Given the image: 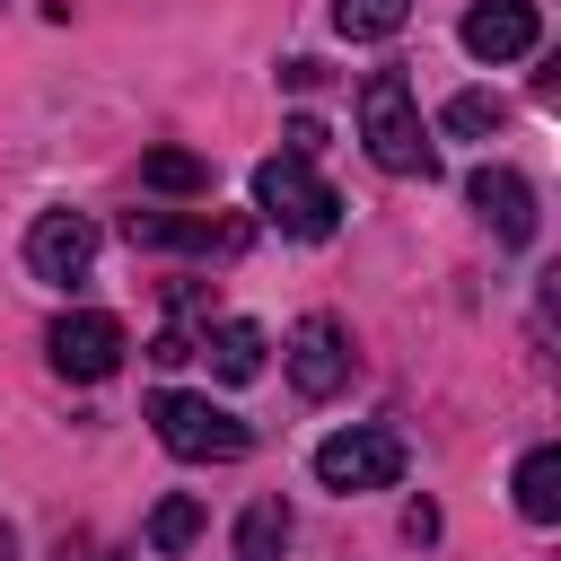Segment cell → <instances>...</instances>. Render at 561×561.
<instances>
[{"label":"cell","mask_w":561,"mask_h":561,"mask_svg":"<svg viewBox=\"0 0 561 561\" xmlns=\"http://www.w3.org/2000/svg\"><path fill=\"white\" fill-rule=\"evenodd\" d=\"M193 535H202V500H193V491H175V500L149 508V543H158V552H184Z\"/></svg>","instance_id":"obj_16"},{"label":"cell","mask_w":561,"mask_h":561,"mask_svg":"<svg viewBox=\"0 0 561 561\" xmlns=\"http://www.w3.org/2000/svg\"><path fill=\"white\" fill-rule=\"evenodd\" d=\"M456 140H482V131H500V96L491 88H465V96H447V114H438Z\"/></svg>","instance_id":"obj_17"},{"label":"cell","mask_w":561,"mask_h":561,"mask_svg":"<svg viewBox=\"0 0 561 561\" xmlns=\"http://www.w3.org/2000/svg\"><path fill=\"white\" fill-rule=\"evenodd\" d=\"M123 237H131V245H175V254H219V245H228V228H210V219H175V210H131Z\"/></svg>","instance_id":"obj_11"},{"label":"cell","mask_w":561,"mask_h":561,"mask_svg":"<svg viewBox=\"0 0 561 561\" xmlns=\"http://www.w3.org/2000/svg\"><path fill=\"white\" fill-rule=\"evenodd\" d=\"M280 140H289V158H307V167H316V149H324V123H316V114H289V131H280Z\"/></svg>","instance_id":"obj_18"},{"label":"cell","mask_w":561,"mask_h":561,"mask_svg":"<svg viewBox=\"0 0 561 561\" xmlns=\"http://www.w3.org/2000/svg\"><path fill=\"white\" fill-rule=\"evenodd\" d=\"M517 517H535V526L561 517V447H526L517 456Z\"/></svg>","instance_id":"obj_12"},{"label":"cell","mask_w":561,"mask_h":561,"mask_svg":"<svg viewBox=\"0 0 561 561\" xmlns=\"http://www.w3.org/2000/svg\"><path fill=\"white\" fill-rule=\"evenodd\" d=\"M403 18H412V0H333V26H342L351 44H386Z\"/></svg>","instance_id":"obj_14"},{"label":"cell","mask_w":561,"mask_h":561,"mask_svg":"<svg viewBox=\"0 0 561 561\" xmlns=\"http://www.w3.org/2000/svg\"><path fill=\"white\" fill-rule=\"evenodd\" d=\"M359 140L386 175H430V131H421V105L403 88V70H368L359 88Z\"/></svg>","instance_id":"obj_2"},{"label":"cell","mask_w":561,"mask_h":561,"mask_svg":"<svg viewBox=\"0 0 561 561\" xmlns=\"http://www.w3.org/2000/svg\"><path fill=\"white\" fill-rule=\"evenodd\" d=\"M289 386H298L307 403H324V394L351 386V342H342L333 316H307V324L289 333Z\"/></svg>","instance_id":"obj_7"},{"label":"cell","mask_w":561,"mask_h":561,"mask_svg":"<svg viewBox=\"0 0 561 561\" xmlns=\"http://www.w3.org/2000/svg\"><path fill=\"white\" fill-rule=\"evenodd\" d=\"M535 35H543L535 0H473L465 9V53L473 61H517V53H535Z\"/></svg>","instance_id":"obj_8"},{"label":"cell","mask_w":561,"mask_h":561,"mask_svg":"<svg viewBox=\"0 0 561 561\" xmlns=\"http://www.w3.org/2000/svg\"><path fill=\"white\" fill-rule=\"evenodd\" d=\"M149 430H158V447H167V456H184V465H228V456H245V447H254V430H245L228 403L184 394V386L149 394Z\"/></svg>","instance_id":"obj_1"},{"label":"cell","mask_w":561,"mask_h":561,"mask_svg":"<svg viewBox=\"0 0 561 561\" xmlns=\"http://www.w3.org/2000/svg\"><path fill=\"white\" fill-rule=\"evenodd\" d=\"M254 210H263L280 237H307V245L342 228V202H333V184H324L307 158H289V149L254 167Z\"/></svg>","instance_id":"obj_3"},{"label":"cell","mask_w":561,"mask_h":561,"mask_svg":"<svg viewBox=\"0 0 561 561\" xmlns=\"http://www.w3.org/2000/svg\"><path fill=\"white\" fill-rule=\"evenodd\" d=\"M88 263H96V228H88V210H44L35 228H26V272L35 280H88Z\"/></svg>","instance_id":"obj_6"},{"label":"cell","mask_w":561,"mask_h":561,"mask_svg":"<svg viewBox=\"0 0 561 561\" xmlns=\"http://www.w3.org/2000/svg\"><path fill=\"white\" fill-rule=\"evenodd\" d=\"M202 359H210V377H228V386H245V377H263V324H245V316H219L202 342H193Z\"/></svg>","instance_id":"obj_10"},{"label":"cell","mask_w":561,"mask_h":561,"mask_svg":"<svg viewBox=\"0 0 561 561\" xmlns=\"http://www.w3.org/2000/svg\"><path fill=\"white\" fill-rule=\"evenodd\" d=\"M465 202L500 228V245H535V184H526L517 167H473Z\"/></svg>","instance_id":"obj_9"},{"label":"cell","mask_w":561,"mask_h":561,"mask_svg":"<svg viewBox=\"0 0 561 561\" xmlns=\"http://www.w3.org/2000/svg\"><path fill=\"white\" fill-rule=\"evenodd\" d=\"M280 543H289V508H280V500H245V517H237V561H280Z\"/></svg>","instance_id":"obj_13"},{"label":"cell","mask_w":561,"mask_h":561,"mask_svg":"<svg viewBox=\"0 0 561 561\" xmlns=\"http://www.w3.org/2000/svg\"><path fill=\"white\" fill-rule=\"evenodd\" d=\"M140 184H149V193H210V167H202L193 149H149V158H140Z\"/></svg>","instance_id":"obj_15"},{"label":"cell","mask_w":561,"mask_h":561,"mask_svg":"<svg viewBox=\"0 0 561 561\" xmlns=\"http://www.w3.org/2000/svg\"><path fill=\"white\" fill-rule=\"evenodd\" d=\"M316 482L324 491H386V482H403V438L394 430H333L324 447H316Z\"/></svg>","instance_id":"obj_4"},{"label":"cell","mask_w":561,"mask_h":561,"mask_svg":"<svg viewBox=\"0 0 561 561\" xmlns=\"http://www.w3.org/2000/svg\"><path fill=\"white\" fill-rule=\"evenodd\" d=\"M61 561H96V543H88V535H70V543H61Z\"/></svg>","instance_id":"obj_20"},{"label":"cell","mask_w":561,"mask_h":561,"mask_svg":"<svg viewBox=\"0 0 561 561\" xmlns=\"http://www.w3.org/2000/svg\"><path fill=\"white\" fill-rule=\"evenodd\" d=\"M0 561H18V535H9V526H0Z\"/></svg>","instance_id":"obj_21"},{"label":"cell","mask_w":561,"mask_h":561,"mask_svg":"<svg viewBox=\"0 0 561 561\" xmlns=\"http://www.w3.org/2000/svg\"><path fill=\"white\" fill-rule=\"evenodd\" d=\"M403 535H412V543H430V535H438V508H430V500H412V508H403Z\"/></svg>","instance_id":"obj_19"},{"label":"cell","mask_w":561,"mask_h":561,"mask_svg":"<svg viewBox=\"0 0 561 561\" xmlns=\"http://www.w3.org/2000/svg\"><path fill=\"white\" fill-rule=\"evenodd\" d=\"M123 324L114 316H96V307H79V316H53V333H44V359L61 368V377H79V386H96V377H114L123 368Z\"/></svg>","instance_id":"obj_5"}]
</instances>
